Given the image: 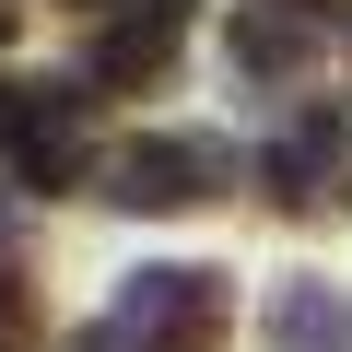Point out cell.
Segmentation results:
<instances>
[{
  "label": "cell",
  "instance_id": "1",
  "mask_svg": "<svg viewBox=\"0 0 352 352\" xmlns=\"http://www.w3.org/2000/svg\"><path fill=\"white\" fill-rule=\"evenodd\" d=\"M223 329H235V282L200 270V258L129 270V282H118V317H106L118 352H223Z\"/></svg>",
  "mask_w": 352,
  "mask_h": 352
},
{
  "label": "cell",
  "instance_id": "2",
  "mask_svg": "<svg viewBox=\"0 0 352 352\" xmlns=\"http://www.w3.org/2000/svg\"><path fill=\"white\" fill-rule=\"evenodd\" d=\"M0 164L59 200L94 164V82H0Z\"/></svg>",
  "mask_w": 352,
  "mask_h": 352
},
{
  "label": "cell",
  "instance_id": "3",
  "mask_svg": "<svg viewBox=\"0 0 352 352\" xmlns=\"http://www.w3.org/2000/svg\"><path fill=\"white\" fill-rule=\"evenodd\" d=\"M235 188V141L223 129H141L129 153H106V200L118 212H200Z\"/></svg>",
  "mask_w": 352,
  "mask_h": 352
},
{
  "label": "cell",
  "instance_id": "4",
  "mask_svg": "<svg viewBox=\"0 0 352 352\" xmlns=\"http://www.w3.org/2000/svg\"><path fill=\"white\" fill-rule=\"evenodd\" d=\"M258 176H270V200H282V212L352 200V188H340V176H352V129H340V118L317 106V118H294V129H282V141L258 153Z\"/></svg>",
  "mask_w": 352,
  "mask_h": 352
},
{
  "label": "cell",
  "instance_id": "5",
  "mask_svg": "<svg viewBox=\"0 0 352 352\" xmlns=\"http://www.w3.org/2000/svg\"><path fill=\"white\" fill-rule=\"evenodd\" d=\"M82 82H94V94H153V82H176V12H118V24H94V36H82Z\"/></svg>",
  "mask_w": 352,
  "mask_h": 352
},
{
  "label": "cell",
  "instance_id": "6",
  "mask_svg": "<svg viewBox=\"0 0 352 352\" xmlns=\"http://www.w3.org/2000/svg\"><path fill=\"white\" fill-rule=\"evenodd\" d=\"M270 352H352V294L282 282V294H270Z\"/></svg>",
  "mask_w": 352,
  "mask_h": 352
},
{
  "label": "cell",
  "instance_id": "7",
  "mask_svg": "<svg viewBox=\"0 0 352 352\" xmlns=\"http://www.w3.org/2000/svg\"><path fill=\"white\" fill-rule=\"evenodd\" d=\"M294 59H305V24H294V0H247V12H235V71L282 82Z\"/></svg>",
  "mask_w": 352,
  "mask_h": 352
},
{
  "label": "cell",
  "instance_id": "8",
  "mask_svg": "<svg viewBox=\"0 0 352 352\" xmlns=\"http://www.w3.org/2000/svg\"><path fill=\"white\" fill-rule=\"evenodd\" d=\"M59 352H118V340H106V329H82V340H59Z\"/></svg>",
  "mask_w": 352,
  "mask_h": 352
},
{
  "label": "cell",
  "instance_id": "9",
  "mask_svg": "<svg viewBox=\"0 0 352 352\" xmlns=\"http://www.w3.org/2000/svg\"><path fill=\"white\" fill-rule=\"evenodd\" d=\"M141 12H188V0H141Z\"/></svg>",
  "mask_w": 352,
  "mask_h": 352
}]
</instances>
